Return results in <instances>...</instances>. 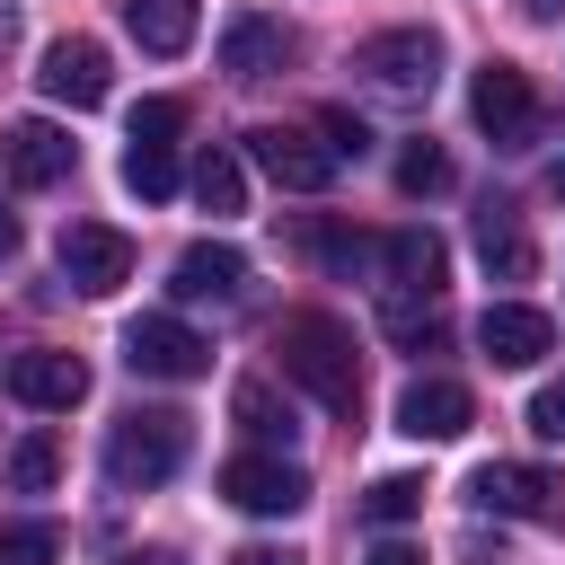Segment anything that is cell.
I'll return each instance as SVG.
<instances>
[{
  "instance_id": "cell-34",
  "label": "cell",
  "mask_w": 565,
  "mask_h": 565,
  "mask_svg": "<svg viewBox=\"0 0 565 565\" xmlns=\"http://www.w3.org/2000/svg\"><path fill=\"white\" fill-rule=\"evenodd\" d=\"M115 565H185L177 547H132V556H115Z\"/></svg>"
},
{
  "instance_id": "cell-24",
  "label": "cell",
  "mask_w": 565,
  "mask_h": 565,
  "mask_svg": "<svg viewBox=\"0 0 565 565\" xmlns=\"http://www.w3.org/2000/svg\"><path fill=\"white\" fill-rule=\"evenodd\" d=\"M380 327H388L397 344H433V335H441V300H415V291H397V300L380 309Z\"/></svg>"
},
{
  "instance_id": "cell-32",
  "label": "cell",
  "mask_w": 565,
  "mask_h": 565,
  "mask_svg": "<svg viewBox=\"0 0 565 565\" xmlns=\"http://www.w3.org/2000/svg\"><path fill=\"white\" fill-rule=\"evenodd\" d=\"M230 565H300V556H291V547H265V539H256V547H238Z\"/></svg>"
},
{
  "instance_id": "cell-30",
  "label": "cell",
  "mask_w": 565,
  "mask_h": 565,
  "mask_svg": "<svg viewBox=\"0 0 565 565\" xmlns=\"http://www.w3.org/2000/svg\"><path fill=\"white\" fill-rule=\"evenodd\" d=\"M318 132H327V150H335V159H362V150H371V124H362V115H344V106H327V115H318Z\"/></svg>"
},
{
  "instance_id": "cell-21",
  "label": "cell",
  "mask_w": 565,
  "mask_h": 565,
  "mask_svg": "<svg viewBox=\"0 0 565 565\" xmlns=\"http://www.w3.org/2000/svg\"><path fill=\"white\" fill-rule=\"evenodd\" d=\"M124 194H141V203H168V194H177V150L124 141Z\"/></svg>"
},
{
  "instance_id": "cell-9",
  "label": "cell",
  "mask_w": 565,
  "mask_h": 565,
  "mask_svg": "<svg viewBox=\"0 0 565 565\" xmlns=\"http://www.w3.org/2000/svg\"><path fill=\"white\" fill-rule=\"evenodd\" d=\"M477 344H486V362H494V371H530V362H547V353H556V318H547V309H530V300H494V309L477 318Z\"/></svg>"
},
{
  "instance_id": "cell-13",
  "label": "cell",
  "mask_w": 565,
  "mask_h": 565,
  "mask_svg": "<svg viewBox=\"0 0 565 565\" xmlns=\"http://www.w3.org/2000/svg\"><path fill=\"white\" fill-rule=\"evenodd\" d=\"M282 62H291V26H282V18L238 9V18L221 26V71H230V79H265V71H282Z\"/></svg>"
},
{
  "instance_id": "cell-27",
  "label": "cell",
  "mask_w": 565,
  "mask_h": 565,
  "mask_svg": "<svg viewBox=\"0 0 565 565\" xmlns=\"http://www.w3.org/2000/svg\"><path fill=\"white\" fill-rule=\"evenodd\" d=\"M309 247H318L335 274H353V265H380V238H362V230H335V221H318V230H309Z\"/></svg>"
},
{
  "instance_id": "cell-7",
  "label": "cell",
  "mask_w": 565,
  "mask_h": 565,
  "mask_svg": "<svg viewBox=\"0 0 565 565\" xmlns=\"http://www.w3.org/2000/svg\"><path fill=\"white\" fill-rule=\"evenodd\" d=\"M247 159H256L282 194H327L335 168H344V159H335L327 141H309L300 124H256V132H247Z\"/></svg>"
},
{
  "instance_id": "cell-20",
  "label": "cell",
  "mask_w": 565,
  "mask_h": 565,
  "mask_svg": "<svg viewBox=\"0 0 565 565\" xmlns=\"http://www.w3.org/2000/svg\"><path fill=\"white\" fill-rule=\"evenodd\" d=\"M194 203H203L212 221L247 212V168H238V150H203V159H194Z\"/></svg>"
},
{
  "instance_id": "cell-4",
  "label": "cell",
  "mask_w": 565,
  "mask_h": 565,
  "mask_svg": "<svg viewBox=\"0 0 565 565\" xmlns=\"http://www.w3.org/2000/svg\"><path fill=\"white\" fill-rule=\"evenodd\" d=\"M468 115H477V132H486L494 150H530V132H539L530 71H521V62H486V71L468 79Z\"/></svg>"
},
{
  "instance_id": "cell-19",
  "label": "cell",
  "mask_w": 565,
  "mask_h": 565,
  "mask_svg": "<svg viewBox=\"0 0 565 565\" xmlns=\"http://www.w3.org/2000/svg\"><path fill=\"white\" fill-rule=\"evenodd\" d=\"M477 256H486V274L530 282L539 247H530V230H521V212H512V203H486V212H477Z\"/></svg>"
},
{
  "instance_id": "cell-5",
  "label": "cell",
  "mask_w": 565,
  "mask_h": 565,
  "mask_svg": "<svg viewBox=\"0 0 565 565\" xmlns=\"http://www.w3.org/2000/svg\"><path fill=\"white\" fill-rule=\"evenodd\" d=\"M53 265H62V282H71V291L106 300V291H124V282H132V238H124V230H106V221H62Z\"/></svg>"
},
{
  "instance_id": "cell-10",
  "label": "cell",
  "mask_w": 565,
  "mask_h": 565,
  "mask_svg": "<svg viewBox=\"0 0 565 565\" xmlns=\"http://www.w3.org/2000/svg\"><path fill=\"white\" fill-rule=\"evenodd\" d=\"M0 159H9L18 185H62V177L79 168V141H71L53 115H18V124L0 132Z\"/></svg>"
},
{
  "instance_id": "cell-3",
  "label": "cell",
  "mask_w": 565,
  "mask_h": 565,
  "mask_svg": "<svg viewBox=\"0 0 565 565\" xmlns=\"http://www.w3.org/2000/svg\"><path fill=\"white\" fill-rule=\"evenodd\" d=\"M353 71H362L371 88H388V97H433V79H441V35H433V26L362 35V44H353Z\"/></svg>"
},
{
  "instance_id": "cell-35",
  "label": "cell",
  "mask_w": 565,
  "mask_h": 565,
  "mask_svg": "<svg viewBox=\"0 0 565 565\" xmlns=\"http://www.w3.org/2000/svg\"><path fill=\"white\" fill-rule=\"evenodd\" d=\"M9 35H18V0H0V44H9Z\"/></svg>"
},
{
  "instance_id": "cell-26",
  "label": "cell",
  "mask_w": 565,
  "mask_h": 565,
  "mask_svg": "<svg viewBox=\"0 0 565 565\" xmlns=\"http://www.w3.org/2000/svg\"><path fill=\"white\" fill-rule=\"evenodd\" d=\"M397 185H406V194H441V185H450V150H441V141H406Z\"/></svg>"
},
{
  "instance_id": "cell-25",
  "label": "cell",
  "mask_w": 565,
  "mask_h": 565,
  "mask_svg": "<svg viewBox=\"0 0 565 565\" xmlns=\"http://www.w3.org/2000/svg\"><path fill=\"white\" fill-rule=\"evenodd\" d=\"M62 556V530L53 521H9L0 530V565H53Z\"/></svg>"
},
{
  "instance_id": "cell-33",
  "label": "cell",
  "mask_w": 565,
  "mask_h": 565,
  "mask_svg": "<svg viewBox=\"0 0 565 565\" xmlns=\"http://www.w3.org/2000/svg\"><path fill=\"white\" fill-rule=\"evenodd\" d=\"M371 565H424V547H406V539H388V547H371Z\"/></svg>"
},
{
  "instance_id": "cell-8",
  "label": "cell",
  "mask_w": 565,
  "mask_h": 565,
  "mask_svg": "<svg viewBox=\"0 0 565 565\" xmlns=\"http://www.w3.org/2000/svg\"><path fill=\"white\" fill-rule=\"evenodd\" d=\"M221 494H230L238 512H256V521H282V512L309 503V477H300L291 459H274V450H238V459L221 468Z\"/></svg>"
},
{
  "instance_id": "cell-31",
  "label": "cell",
  "mask_w": 565,
  "mask_h": 565,
  "mask_svg": "<svg viewBox=\"0 0 565 565\" xmlns=\"http://www.w3.org/2000/svg\"><path fill=\"white\" fill-rule=\"evenodd\" d=\"M530 433H539V441H565V371L539 380V397H530Z\"/></svg>"
},
{
  "instance_id": "cell-12",
  "label": "cell",
  "mask_w": 565,
  "mask_h": 565,
  "mask_svg": "<svg viewBox=\"0 0 565 565\" xmlns=\"http://www.w3.org/2000/svg\"><path fill=\"white\" fill-rule=\"evenodd\" d=\"M468 415H477V406H468V388H459V380H441V371L397 388V433H406V441H459V433H468Z\"/></svg>"
},
{
  "instance_id": "cell-1",
  "label": "cell",
  "mask_w": 565,
  "mask_h": 565,
  "mask_svg": "<svg viewBox=\"0 0 565 565\" xmlns=\"http://www.w3.org/2000/svg\"><path fill=\"white\" fill-rule=\"evenodd\" d=\"M274 353H282V380L309 388L327 415H353L362 406V353H353V327L327 318V309H291L274 327Z\"/></svg>"
},
{
  "instance_id": "cell-6",
  "label": "cell",
  "mask_w": 565,
  "mask_h": 565,
  "mask_svg": "<svg viewBox=\"0 0 565 565\" xmlns=\"http://www.w3.org/2000/svg\"><path fill=\"white\" fill-rule=\"evenodd\" d=\"M124 362H132L141 380H203V371H212V344H203L185 318L141 309V318L124 327Z\"/></svg>"
},
{
  "instance_id": "cell-16",
  "label": "cell",
  "mask_w": 565,
  "mask_h": 565,
  "mask_svg": "<svg viewBox=\"0 0 565 565\" xmlns=\"http://www.w3.org/2000/svg\"><path fill=\"white\" fill-rule=\"evenodd\" d=\"M468 494H477L486 512H547V503H556V477L530 468V459H486V468L468 477Z\"/></svg>"
},
{
  "instance_id": "cell-36",
  "label": "cell",
  "mask_w": 565,
  "mask_h": 565,
  "mask_svg": "<svg viewBox=\"0 0 565 565\" xmlns=\"http://www.w3.org/2000/svg\"><path fill=\"white\" fill-rule=\"evenodd\" d=\"M9 247H18V221H9V212H0V256H9Z\"/></svg>"
},
{
  "instance_id": "cell-2",
  "label": "cell",
  "mask_w": 565,
  "mask_h": 565,
  "mask_svg": "<svg viewBox=\"0 0 565 565\" xmlns=\"http://www.w3.org/2000/svg\"><path fill=\"white\" fill-rule=\"evenodd\" d=\"M185 415L177 406H132V415H115V433H106V477L124 486V494H141V486H168L177 468H185Z\"/></svg>"
},
{
  "instance_id": "cell-23",
  "label": "cell",
  "mask_w": 565,
  "mask_h": 565,
  "mask_svg": "<svg viewBox=\"0 0 565 565\" xmlns=\"http://www.w3.org/2000/svg\"><path fill=\"white\" fill-rule=\"evenodd\" d=\"M53 477H62V441H53V433H26V441L9 450V486H18V494H53Z\"/></svg>"
},
{
  "instance_id": "cell-14",
  "label": "cell",
  "mask_w": 565,
  "mask_h": 565,
  "mask_svg": "<svg viewBox=\"0 0 565 565\" xmlns=\"http://www.w3.org/2000/svg\"><path fill=\"white\" fill-rule=\"evenodd\" d=\"M44 97L53 106H97L106 97V44L97 35H62V44H44Z\"/></svg>"
},
{
  "instance_id": "cell-28",
  "label": "cell",
  "mask_w": 565,
  "mask_h": 565,
  "mask_svg": "<svg viewBox=\"0 0 565 565\" xmlns=\"http://www.w3.org/2000/svg\"><path fill=\"white\" fill-rule=\"evenodd\" d=\"M415 512H424V486H415V477H380V486L362 494V521H380V530H388V521H415Z\"/></svg>"
},
{
  "instance_id": "cell-29",
  "label": "cell",
  "mask_w": 565,
  "mask_h": 565,
  "mask_svg": "<svg viewBox=\"0 0 565 565\" xmlns=\"http://www.w3.org/2000/svg\"><path fill=\"white\" fill-rule=\"evenodd\" d=\"M177 132H185V106H177V97H141V106H132V141H150V150H168Z\"/></svg>"
},
{
  "instance_id": "cell-17",
  "label": "cell",
  "mask_w": 565,
  "mask_h": 565,
  "mask_svg": "<svg viewBox=\"0 0 565 565\" xmlns=\"http://www.w3.org/2000/svg\"><path fill=\"white\" fill-rule=\"evenodd\" d=\"M380 274H388L397 291H424V300H433L441 274H450V247H441L433 230H388V238H380Z\"/></svg>"
},
{
  "instance_id": "cell-11",
  "label": "cell",
  "mask_w": 565,
  "mask_h": 565,
  "mask_svg": "<svg viewBox=\"0 0 565 565\" xmlns=\"http://www.w3.org/2000/svg\"><path fill=\"white\" fill-rule=\"evenodd\" d=\"M9 388H18L35 415H71V406L88 397V362H79V353L35 344V353H18V362H9Z\"/></svg>"
},
{
  "instance_id": "cell-37",
  "label": "cell",
  "mask_w": 565,
  "mask_h": 565,
  "mask_svg": "<svg viewBox=\"0 0 565 565\" xmlns=\"http://www.w3.org/2000/svg\"><path fill=\"white\" fill-rule=\"evenodd\" d=\"M530 9H539V18H556V9H565V0H530Z\"/></svg>"
},
{
  "instance_id": "cell-15",
  "label": "cell",
  "mask_w": 565,
  "mask_h": 565,
  "mask_svg": "<svg viewBox=\"0 0 565 565\" xmlns=\"http://www.w3.org/2000/svg\"><path fill=\"white\" fill-rule=\"evenodd\" d=\"M177 300H238L247 291V256L238 247H221V238H194L185 256H177V282H168Z\"/></svg>"
},
{
  "instance_id": "cell-18",
  "label": "cell",
  "mask_w": 565,
  "mask_h": 565,
  "mask_svg": "<svg viewBox=\"0 0 565 565\" xmlns=\"http://www.w3.org/2000/svg\"><path fill=\"white\" fill-rule=\"evenodd\" d=\"M194 26H203V0H124V35L141 44V53H185L194 44Z\"/></svg>"
},
{
  "instance_id": "cell-22",
  "label": "cell",
  "mask_w": 565,
  "mask_h": 565,
  "mask_svg": "<svg viewBox=\"0 0 565 565\" xmlns=\"http://www.w3.org/2000/svg\"><path fill=\"white\" fill-rule=\"evenodd\" d=\"M230 415H238L256 441H282V433H291V406L274 397V380H238V388H230Z\"/></svg>"
}]
</instances>
